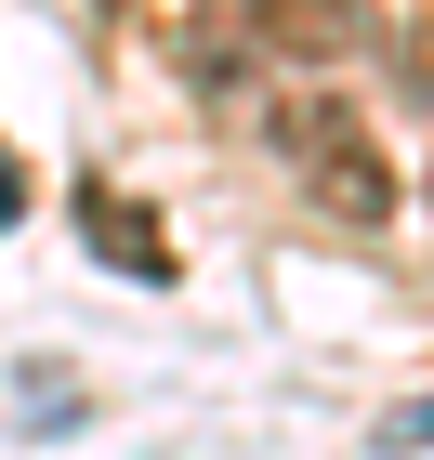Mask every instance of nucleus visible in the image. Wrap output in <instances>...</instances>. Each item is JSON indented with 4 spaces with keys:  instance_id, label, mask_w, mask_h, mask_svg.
Instances as JSON below:
<instances>
[{
    "instance_id": "20e7f679",
    "label": "nucleus",
    "mask_w": 434,
    "mask_h": 460,
    "mask_svg": "<svg viewBox=\"0 0 434 460\" xmlns=\"http://www.w3.org/2000/svg\"><path fill=\"white\" fill-rule=\"evenodd\" d=\"M263 13H277L289 40H316V53H329V40H342V0H263Z\"/></svg>"
},
{
    "instance_id": "7ed1b4c3",
    "label": "nucleus",
    "mask_w": 434,
    "mask_h": 460,
    "mask_svg": "<svg viewBox=\"0 0 434 460\" xmlns=\"http://www.w3.org/2000/svg\"><path fill=\"white\" fill-rule=\"evenodd\" d=\"M13 368H27V382H13V434H40V421H66L79 394L53 382V355H13Z\"/></svg>"
},
{
    "instance_id": "f257e3e1",
    "label": "nucleus",
    "mask_w": 434,
    "mask_h": 460,
    "mask_svg": "<svg viewBox=\"0 0 434 460\" xmlns=\"http://www.w3.org/2000/svg\"><path fill=\"white\" fill-rule=\"evenodd\" d=\"M277 132L303 145V172H316V198L329 211H395V172H382V145H368V119H342L329 93H303V106H277Z\"/></svg>"
},
{
    "instance_id": "f03ea898",
    "label": "nucleus",
    "mask_w": 434,
    "mask_h": 460,
    "mask_svg": "<svg viewBox=\"0 0 434 460\" xmlns=\"http://www.w3.org/2000/svg\"><path fill=\"white\" fill-rule=\"evenodd\" d=\"M79 237L106 250L119 277H172V237H158V224H145L132 198H106V184H79Z\"/></svg>"
}]
</instances>
